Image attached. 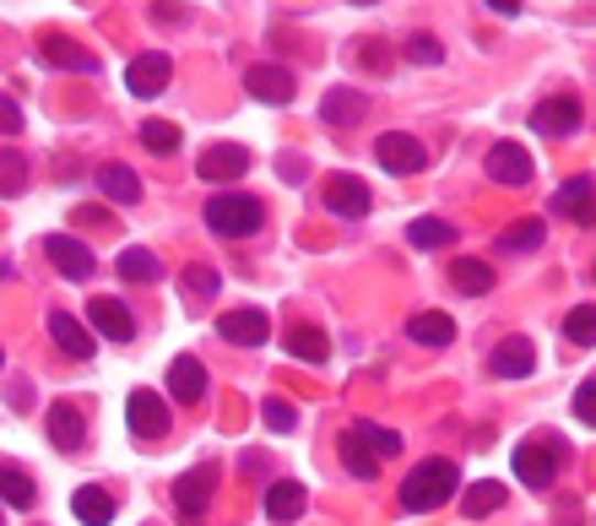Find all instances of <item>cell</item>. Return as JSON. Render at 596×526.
Returning <instances> with one entry per match:
<instances>
[{
    "label": "cell",
    "mask_w": 596,
    "mask_h": 526,
    "mask_svg": "<svg viewBox=\"0 0 596 526\" xmlns=\"http://www.w3.org/2000/svg\"><path fill=\"white\" fill-rule=\"evenodd\" d=\"M456 483H462V466H456V461H445V457L418 461V466L407 472V483H401V511H412V516H429V511L451 505Z\"/></svg>",
    "instance_id": "obj_1"
},
{
    "label": "cell",
    "mask_w": 596,
    "mask_h": 526,
    "mask_svg": "<svg viewBox=\"0 0 596 526\" xmlns=\"http://www.w3.org/2000/svg\"><path fill=\"white\" fill-rule=\"evenodd\" d=\"M266 206L256 196H239V191H223V196L206 201V228L223 234V239H250L261 228Z\"/></svg>",
    "instance_id": "obj_2"
},
{
    "label": "cell",
    "mask_w": 596,
    "mask_h": 526,
    "mask_svg": "<svg viewBox=\"0 0 596 526\" xmlns=\"http://www.w3.org/2000/svg\"><path fill=\"white\" fill-rule=\"evenodd\" d=\"M126 423H131V434L136 440H163L169 434V401L158 391H147V386H136L131 401H126Z\"/></svg>",
    "instance_id": "obj_3"
},
{
    "label": "cell",
    "mask_w": 596,
    "mask_h": 526,
    "mask_svg": "<svg viewBox=\"0 0 596 526\" xmlns=\"http://www.w3.org/2000/svg\"><path fill=\"white\" fill-rule=\"evenodd\" d=\"M196 174L212 185H228V180H245L250 174V147H239V141H212L206 152L196 158Z\"/></svg>",
    "instance_id": "obj_4"
},
{
    "label": "cell",
    "mask_w": 596,
    "mask_h": 526,
    "mask_svg": "<svg viewBox=\"0 0 596 526\" xmlns=\"http://www.w3.org/2000/svg\"><path fill=\"white\" fill-rule=\"evenodd\" d=\"M169 76H174V61H169L163 50H141L131 66H126V93H136V98H158V93L169 87Z\"/></svg>",
    "instance_id": "obj_5"
},
{
    "label": "cell",
    "mask_w": 596,
    "mask_h": 526,
    "mask_svg": "<svg viewBox=\"0 0 596 526\" xmlns=\"http://www.w3.org/2000/svg\"><path fill=\"white\" fill-rule=\"evenodd\" d=\"M375 158H380V169L386 174H418L423 163H429V152H423V141L407 131H386L375 141Z\"/></svg>",
    "instance_id": "obj_6"
},
{
    "label": "cell",
    "mask_w": 596,
    "mask_h": 526,
    "mask_svg": "<svg viewBox=\"0 0 596 526\" xmlns=\"http://www.w3.org/2000/svg\"><path fill=\"white\" fill-rule=\"evenodd\" d=\"M531 131L537 136H575L581 131V98H570V93L542 98V104L531 109Z\"/></svg>",
    "instance_id": "obj_7"
},
{
    "label": "cell",
    "mask_w": 596,
    "mask_h": 526,
    "mask_svg": "<svg viewBox=\"0 0 596 526\" xmlns=\"http://www.w3.org/2000/svg\"><path fill=\"white\" fill-rule=\"evenodd\" d=\"M212 489H217V472L212 466H191V472L174 477V505H180L185 522H201V511L212 505Z\"/></svg>",
    "instance_id": "obj_8"
},
{
    "label": "cell",
    "mask_w": 596,
    "mask_h": 526,
    "mask_svg": "<svg viewBox=\"0 0 596 526\" xmlns=\"http://www.w3.org/2000/svg\"><path fill=\"white\" fill-rule=\"evenodd\" d=\"M217 336L223 342H234V347H261L266 336H271V315L256 310V304H245V310H228L223 321H217Z\"/></svg>",
    "instance_id": "obj_9"
},
{
    "label": "cell",
    "mask_w": 596,
    "mask_h": 526,
    "mask_svg": "<svg viewBox=\"0 0 596 526\" xmlns=\"http://www.w3.org/2000/svg\"><path fill=\"white\" fill-rule=\"evenodd\" d=\"M553 472H559V446H548V440L516 446V477H521L527 489H548Z\"/></svg>",
    "instance_id": "obj_10"
},
{
    "label": "cell",
    "mask_w": 596,
    "mask_h": 526,
    "mask_svg": "<svg viewBox=\"0 0 596 526\" xmlns=\"http://www.w3.org/2000/svg\"><path fill=\"white\" fill-rule=\"evenodd\" d=\"M488 180L494 185H531V158H527V147H516V141H499V147H488Z\"/></svg>",
    "instance_id": "obj_11"
},
{
    "label": "cell",
    "mask_w": 596,
    "mask_h": 526,
    "mask_svg": "<svg viewBox=\"0 0 596 526\" xmlns=\"http://www.w3.org/2000/svg\"><path fill=\"white\" fill-rule=\"evenodd\" d=\"M369 206H375V196H369V185L358 180V174H336L332 185H326V212L332 217H369Z\"/></svg>",
    "instance_id": "obj_12"
},
{
    "label": "cell",
    "mask_w": 596,
    "mask_h": 526,
    "mask_svg": "<svg viewBox=\"0 0 596 526\" xmlns=\"http://www.w3.org/2000/svg\"><path fill=\"white\" fill-rule=\"evenodd\" d=\"M44 256L61 266L66 282H87V277H93V250H87L82 239H71V234H50V239H44Z\"/></svg>",
    "instance_id": "obj_13"
},
{
    "label": "cell",
    "mask_w": 596,
    "mask_h": 526,
    "mask_svg": "<svg viewBox=\"0 0 596 526\" xmlns=\"http://www.w3.org/2000/svg\"><path fill=\"white\" fill-rule=\"evenodd\" d=\"M245 93L261 98V104H271V109H282V104L293 98V71L288 66H250L245 71Z\"/></svg>",
    "instance_id": "obj_14"
},
{
    "label": "cell",
    "mask_w": 596,
    "mask_h": 526,
    "mask_svg": "<svg viewBox=\"0 0 596 526\" xmlns=\"http://www.w3.org/2000/svg\"><path fill=\"white\" fill-rule=\"evenodd\" d=\"M87 321H93V331H98V336H109V342H120V347H126V342H131V336H136L131 310H126L120 299H109V293L87 304Z\"/></svg>",
    "instance_id": "obj_15"
},
{
    "label": "cell",
    "mask_w": 596,
    "mask_h": 526,
    "mask_svg": "<svg viewBox=\"0 0 596 526\" xmlns=\"http://www.w3.org/2000/svg\"><path fill=\"white\" fill-rule=\"evenodd\" d=\"M553 212L559 217H575V223H596V180L592 174H575L570 185H559V196H553Z\"/></svg>",
    "instance_id": "obj_16"
},
{
    "label": "cell",
    "mask_w": 596,
    "mask_h": 526,
    "mask_svg": "<svg viewBox=\"0 0 596 526\" xmlns=\"http://www.w3.org/2000/svg\"><path fill=\"white\" fill-rule=\"evenodd\" d=\"M531 369H537V353H531L527 336H505L488 358V375H499V380H527Z\"/></svg>",
    "instance_id": "obj_17"
},
{
    "label": "cell",
    "mask_w": 596,
    "mask_h": 526,
    "mask_svg": "<svg viewBox=\"0 0 596 526\" xmlns=\"http://www.w3.org/2000/svg\"><path fill=\"white\" fill-rule=\"evenodd\" d=\"M39 61L55 71H87V76L98 71V61H93L76 39H66V33H44V39H39Z\"/></svg>",
    "instance_id": "obj_18"
},
{
    "label": "cell",
    "mask_w": 596,
    "mask_h": 526,
    "mask_svg": "<svg viewBox=\"0 0 596 526\" xmlns=\"http://www.w3.org/2000/svg\"><path fill=\"white\" fill-rule=\"evenodd\" d=\"M44 429H50L55 451H82V440H87V423H82V407L76 401H50Z\"/></svg>",
    "instance_id": "obj_19"
},
{
    "label": "cell",
    "mask_w": 596,
    "mask_h": 526,
    "mask_svg": "<svg viewBox=\"0 0 596 526\" xmlns=\"http://www.w3.org/2000/svg\"><path fill=\"white\" fill-rule=\"evenodd\" d=\"M169 396H180L185 407H196L201 396H206V364H201L196 353H180L169 364Z\"/></svg>",
    "instance_id": "obj_20"
},
{
    "label": "cell",
    "mask_w": 596,
    "mask_h": 526,
    "mask_svg": "<svg viewBox=\"0 0 596 526\" xmlns=\"http://www.w3.org/2000/svg\"><path fill=\"white\" fill-rule=\"evenodd\" d=\"M50 336H55V347L66 353V358H93V331L82 326L76 315H66V310H50Z\"/></svg>",
    "instance_id": "obj_21"
},
{
    "label": "cell",
    "mask_w": 596,
    "mask_h": 526,
    "mask_svg": "<svg viewBox=\"0 0 596 526\" xmlns=\"http://www.w3.org/2000/svg\"><path fill=\"white\" fill-rule=\"evenodd\" d=\"M304 505H310V494H304V483H271L266 489V522H277V526H288V522H299L304 516Z\"/></svg>",
    "instance_id": "obj_22"
},
{
    "label": "cell",
    "mask_w": 596,
    "mask_h": 526,
    "mask_svg": "<svg viewBox=\"0 0 596 526\" xmlns=\"http://www.w3.org/2000/svg\"><path fill=\"white\" fill-rule=\"evenodd\" d=\"M364 109H369V98H364L358 87H332V93L321 98V120H326V126H342V131L358 126Z\"/></svg>",
    "instance_id": "obj_23"
},
{
    "label": "cell",
    "mask_w": 596,
    "mask_h": 526,
    "mask_svg": "<svg viewBox=\"0 0 596 526\" xmlns=\"http://www.w3.org/2000/svg\"><path fill=\"white\" fill-rule=\"evenodd\" d=\"M71 516H76L82 526H109V522H115V494H104V489L82 483V489L71 494Z\"/></svg>",
    "instance_id": "obj_24"
},
{
    "label": "cell",
    "mask_w": 596,
    "mask_h": 526,
    "mask_svg": "<svg viewBox=\"0 0 596 526\" xmlns=\"http://www.w3.org/2000/svg\"><path fill=\"white\" fill-rule=\"evenodd\" d=\"M407 336H412L418 347H451V342H456V321L440 315V310H423V315L407 321Z\"/></svg>",
    "instance_id": "obj_25"
},
{
    "label": "cell",
    "mask_w": 596,
    "mask_h": 526,
    "mask_svg": "<svg viewBox=\"0 0 596 526\" xmlns=\"http://www.w3.org/2000/svg\"><path fill=\"white\" fill-rule=\"evenodd\" d=\"M282 342H288V353L304 358V364H326V358H332V336H326L321 326H299V321H293Z\"/></svg>",
    "instance_id": "obj_26"
},
{
    "label": "cell",
    "mask_w": 596,
    "mask_h": 526,
    "mask_svg": "<svg viewBox=\"0 0 596 526\" xmlns=\"http://www.w3.org/2000/svg\"><path fill=\"white\" fill-rule=\"evenodd\" d=\"M98 191L109 201H120V206H136L141 201V180H136L131 163H104L98 169Z\"/></svg>",
    "instance_id": "obj_27"
},
{
    "label": "cell",
    "mask_w": 596,
    "mask_h": 526,
    "mask_svg": "<svg viewBox=\"0 0 596 526\" xmlns=\"http://www.w3.org/2000/svg\"><path fill=\"white\" fill-rule=\"evenodd\" d=\"M342 466L358 477V483H369V477H380V457L369 451V440L358 434V429H347L342 434Z\"/></svg>",
    "instance_id": "obj_28"
},
{
    "label": "cell",
    "mask_w": 596,
    "mask_h": 526,
    "mask_svg": "<svg viewBox=\"0 0 596 526\" xmlns=\"http://www.w3.org/2000/svg\"><path fill=\"white\" fill-rule=\"evenodd\" d=\"M499 505H505V483H494V477H477V483L466 489L462 516H466V522H483V516H494Z\"/></svg>",
    "instance_id": "obj_29"
},
{
    "label": "cell",
    "mask_w": 596,
    "mask_h": 526,
    "mask_svg": "<svg viewBox=\"0 0 596 526\" xmlns=\"http://www.w3.org/2000/svg\"><path fill=\"white\" fill-rule=\"evenodd\" d=\"M0 500H6L11 511H28V505L39 500V489H33V477H28L22 466H6V461H0Z\"/></svg>",
    "instance_id": "obj_30"
},
{
    "label": "cell",
    "mask_w": 596,
    "mask_h": 526,
    "mask_svg": "<svg viewBox=\"0 0 596 526\" xmlns=\"http://www.w3.org/2000/svg\"><path fill=\"white\" fill-rule=\"evenodd\" d=\"M115 271H120L126 282H158V277H163V261H158L152 250H141V245H131V250H120V261H115Z\"/></svg>",
    "instance_id": "obj_31"
},
{
    "label": "cell",
    "mask_w": 596,
    "mask_h": 526,
    "mask_svg": "<svg viewBox=\"0 0 596 526\" xmlns=\"http://www.w3.org/2000/svg\"><path fill=\"white\" fill-rule=\"evenodd\" d=\"M407 239H412L418 250H445V245H456V223H440V217H418V223L407 228Z\"/></svg>",
    "instance_id": "obj_32"
},
{
    "label": "cell",
    "mask_w": 596,
    "mask_h": 526,
    "mask_svg": "<svg viewBox=\"0 0 596 526\" xmlns=\"http://www.w3.org/2000/svg\"><path fill=\"white\" fill-rule=\"evenodd\" d=\"M451 282H456L462 293H488V288H494V266L462 256V261H451Z\"/></svg>",
    "instance_id": "obj_33"
},
{
    "label": "cell",
    "mask_w": 596,
    "mask_h": 526,
    "mask_svg": "<svg viewBox=\"0 0 596 526\" xmlns=\"http://www.w3.org/2000/svg\"><path fill=\"white\" fill-rule=\"evenodd\" d=\"M141 147L158 152V158H174V152H180V126H169V120H141Z\"/></svg>",
    "instance_id": "obj_34"
},
{
    "label": "cell",
    "mask_w": 596,
    "mask_h": 526,
    "mask_svg": "<svg viewBox=\"0 0 596 526\" xmlns=\"http://www.w3.org/2000/svg\"><path fill=\"white\" fill-rule=\"evenodd\" d=\"M353 429H358V434L369 440V451H375L380 461H391V457L401 451V434H397V429H386V423H369V418H358Z\"/></svg>",
    "instance_id": "obj_35"
},
{
    "label": "cell",
    "mask_w": 596,
    "mask_h": 526,
    "mask_svg": "<svg viewBox=\"0 0 596 526\" xmlns=\"http://www.w3.org/2000/svg\"><path fill=\"white\" fill-rule=\"evenodd\" d=\"M542 234H548V223L521 217L516 228H505V234H499V250H537V245H542Z\"/></svg>",
    "instance_id": "obj_36"
},
{
    "label": "cell",
    "mask_w": 596,
    "mask_h": 526,
    "mask_svg": "<svg viewBox=\"0 0 596 526\" xmlns=\"http://www.w3.org/2000/svg\"><path fill=\"white\" fill-rule=\"evenodd\" d=\"M564 336H570L575 347H592L596 342V304H575V310L564 315Z\"/></svg>",
    "instance_id": "obj_37"
},
{
    "label": "cell",
    "mask_w": 596,
    "mask_h": 526,
    "mask_svg": "<svg viewBox=\"0 0 596 526\" xmlns=\"http://www.w3.org/2000/svg\"><path fill=\"white\" fill-rule=\"evenodd\" d=\"M22 191H28V158L0 152V196H22Z\"/></svg>",
    "instance_id": "obj_38"
},
{
    "label": "cell",
    "mask_w": 596,
    "mask_h": 526,
    "mask_svg": "<svg viewBox=\"0 0 596 526\" xmlns=\"http://www.w3.org/2000/svg\"><path fill=\"white\" fill-rule=\"evenodd\" d=\"M401 55H407V61H412V66H440V61H445V44H440V39H434V33H412V39H407V50H401Z\"/></svg>",
    "instance_id": "obj_39"
},
{
    "label": "cell",
    "mask_w": 596,
    "mask_h": 526,
    "mask_svg": "<svg viewBox=\"0 0 596 526\" xmlns=\"http://www.w3.org/2000/svg\"><path fill=\"white\" fill-rule=\"evenodd\" d=\"M185 288L196 293V299H212L217 288H223V277H217V266H206V261H196V266H185Z\"/></svg>",
    "instance_id": "obj_40"
},
{
    "label": "cell",
    "mask_w": 596,
    "mask_h": 526,
    "mask_svg": "<svg viewBox=\"0 0 596 526\" xmlns=\"http://www.w3.org/2000/svg\"><path fill=\"white\" fill-rule=\"evenodd\" d=\"M261 418H266V429H271V434H288V429H299V412H293L282 396H271V401H266Z\"/></svg>",
    "instance_id": "obj_41"
},
{
    "label": "cell",
    "mask_w": 596,
    "mask_h": 526,
    "mask_svg": "<svg viewBox=\"0 0 596 526\" xmlns=\"http://www.w3.org/2000/svg\"><path fill=\"white\" fill-rule=\"evenodd\" d=\"M575 418H581V423H592V429H596V380H586V386L575 391Z\"/></svg>",
    "instance_id": "obj_42"
},
{
    "label": "cell",
    "mask_w": 596,
    "mask_h": 526,
    "mask_svg": "<svg viewBox=\"0 0 596 526\" xmlns=\"http://www.w3.org/2000/svg\"><path fill=\"white\" fill-rule=\"evenodd\" d=\"M0 136H22V109H17V98H6V93H0Z\"/></svg>",
    "instance_id": "obj_43"
},
{
    "label": "cell",
    "mask_w": 596,
    "mask_h": 526,
    "mask_svg": "<svg viewBox=\"0 0 596 526\" xmlns=\"http://www.w3.org/2000/svg\"><path fill=\"white\" fill-rule=\"evenodd\" d=\"M488 6H494L499 17H521V0H488Z\"/></svg>",
    "instance_id": "obj_44"
},
{
    "label": "cell",
    "mask_w": 596,
    "mask_h": 526,
    "mask_svg": "<svg viewBox=\"0 0 596 526\" xmlns=\"http://www.w3.org/2000/svg\"><path fill=\"white\" fill-rule=\"evenodd\" d=\"M347 6H380V0H347Z\"/></svg>",
    "instance_id": "obj_45"
},
{
    "label": "cell",
    "mask_w": 596,
    "mask_h": 526,
    "mask_svg": "<svg viewBox=\"0 0 596 526\" xmlns=\"http://www.w3.org/2000/svg\"><path fill=\"white\" fill-rule=\"evenodd\" d=\"M0 369H6V347H0Z\"/></svg>",
    "instance_id": "obj_46"
},
{
    "label": "cell",
    "mask_w": 596,
    "mask_h": 526,
    "mask_svg": "<svg viewBox=\"0 0 596 526\" xmlns=\"http://www.w3.org/2000/svg\"><path fill=\"white\" fill-rule=\"evenodd\" d=\"M592 277H596V266H592Z\"/></svg>",
    "instance_id": "obj_47"
}]
</instances>
